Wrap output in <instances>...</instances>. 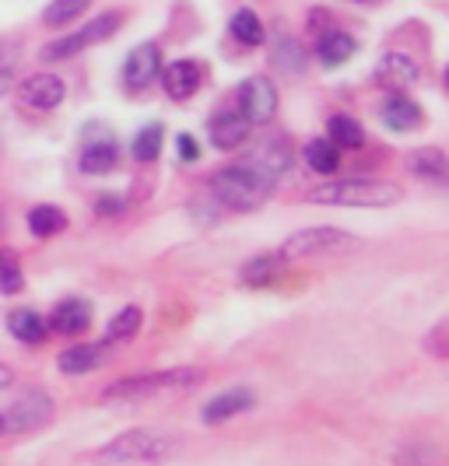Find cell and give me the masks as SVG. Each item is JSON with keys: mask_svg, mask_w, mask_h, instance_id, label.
I'll return each mask as SVG.
<instances>
[{"mask_svg": "<svg viewBox=\"0 0 449 466\" xmlns=\"http://www.w3.org/2000/svg\"><path fill=\"white\" fill-rule=\"evenodd\" d=\"M229 32H232V39H236L239 46H260L263 39H267V32H263V22L260 15H253L250 7H242L232 15V22H229Z\"/></svg>", "mask_w": 449, "mask_h": 466, "instance_id": "obj_25", "label": "cell"}, {"mask_svg": "<svg viewBox=\"0 0 449 466\" xmlns=\"http://www.w3.org/2000/svg\"><path fill=\"white\" fill-rule=\"evenodd\" d=\"M327 134H331V140L337 147H352L355 151V147L365 144V130L352 116H331L327 119Z\"/></svg>", "mask_w": 449, "mask_h": 466, "instance_id": "obj_28", "label": "cell"}, {"mask_svg": "<svg viewBox=\"0 0 449 466\" xmlns=\"http://www.w3.org/2000/svg\"><path fill=\"white\" fill-rule=\"evenodd\" d=\"M11 382H15V375H11V369H7V365H0V390H7Z\"/></svg>", "mask_w": 449, "mask_h": 466, "instance_id": "obj_34", "label": "cell"}, {"mask_svg": "<svg viewBox=\"0 0 449 466\" xmlns=\"http://www.w3.org/2000/svg\"><path fill=\"white\" fill-rule=\"evenodd\" d=\"M141 323H144V309L141 305H123L117 316L109 319V327H106V344H123V340H130V337H138L141 333Z\"/></svg>", "mask_w": 449, "mask_h": 466, "instance_id": "obj_23", "label": "cell"}, {"mask_svg": "<svg viewBox=\"0 0 449 466\" xmlns=\"http://www.w3.org/2000/svg\"><path fill=\"white\" fill-rule=\"evenodd\" d=\"M0 257H4V253H0Z\"/></svg>", "mask_w": 449, "mask_h": 466, "instance_id": "obj_40", "label": "cell"}, {"mask_svg": "<svg viewBox=\"0 0 449 466\" xmlns=\"http://www.w3.org/2000/svg\"><path fill=\"white\" fill-rule=\"evenodd\" d=\"M53 414V400L46 393H39V390H32L28 397H22L7 414H4V431L7 435H22V431H36V428H43Z\"/></svg>", "mask_w": 449, "mask_h": 466, "instance_id": "obj_8", "label": "cell"}, {"mask_svg": "<svg viewBox=\"0 0 449 466\" xmlns=\"http://www.w3.org/2000/svg\"><path fill=\"white\" fill-rule=\"evenodd\" d=\"M355 53H358L355 35H348L344 28H331V32H323V35L316 39V60H320L327 70L344 67Z\"/></svg>", "mask_w": 449, "mask_h": 466, "instance_id": "obj_13", "label": "cell"}, {"mask_svg": "<svg viewBox=\"0 0 449 466\" xmlns=\"http://www.w3.org/2000/svg\"><path fill=\"white\" fill-rule=\"evenodd\" d=\"M358 4H383V0H358Z\"/></svg>", "mask_w": 449, "mask_h": 466, "instance_id": "obj_37", "label": "cell"}, {"mask_svg": "<svg viewBox=\"0 0 449 466\" xmlns=\"http://www.w3.org/2000/svg\"><path fill=\"white\" fill-rule=\"evenodd\" d=\"M274 64H278L281 70L299 74V70H302V64H306V49L299 46L295 39H284V43H278V49H274Z\"/></svg>", "mask_w": 449, "mask_h": 466, "instance_id": "obj_30", "label": "cell"}, {"mask_svg": "<svg viewBox=\"0 0 449 466\" xmlns=\"http://www.w3.org/2000/svg\"><path fill=\"white\" fill-rule=\"evenodd\" d=\"M358 246V238L344 228H302V232L288 235L278 253L284 259H306V257H333V253H352Z\"/></svg>", "mask_w": 449, "mask_h": 466, "instance_id": "obj_5", "label": "cell"}, {"mask_svg": "<svg viewBox=\"0 0 449 466\" xmlns=\"http://www.w3.org/2000/svg\"><path fill=\"white\" fill-rule=\"evenodd\" d=\"M67 228V214L53 204H39V208L28 210V232L36 238H53L56 232Z\"/></svg>", "mask_w": 449, "mask_h": 466, "instance_id": "obj_24", "label": "cell"}, {"mask_svg": "<svg viewBox=\"0 0 449 466\" xmlns=\"http://www.w3.org/2000/svg\"><path fill=\"white\" fill-rule=\"evenodd\" d=\"M0 435H7V431H4V414H0Z\"/></svg>", "mask_w": 449, "mask_h": 466, "instance_id": "obj_38", "label": "cell"}, {"mask_svg": "<svg viewBox=\"0 0 449 466\" xmlns=\"http://www.w3.org/2000/svg\"><path fill=\"white\" fill-rule=\"evenodd\" d=\"M117 162H119V144L109 137V134L88 140V144L81 147V158H77L81 172H88V176H106V172L117 168Z\"/></svg>", "mask_w": 449, "mask_h": 466, "instance_id": "obj_14", "label": "cell"}, {"mask_svg": "<svg viewBox=\"0 0 449 466\" xmlns=\"http://www.w3.org/2000/svg\"><path fill=\"white\" fill-rule=\"evenodd\" d=\"M236 102H239V116L246 119L250 127H263V123H270L274 113H278V88L270 85V77H246L242 85H239L236 92Z\"/></svg>", "mask_w": 449, "mask_h": 466, "instance_id": "obj_7", "label": "cell"}, {"mask_svg": "<svg viewBox=\"0 0 449 466\" xmlns=\"http://www.w3.org/2000/svg\"><path fill=\"white\" fill-rule=\"evenodd\" d=\"M383 123L397 134H407V130H418L422 127V106H414L407 95L393 92L383 106Z\"/></svg>", "mask_w": 449, "mask_h": 466, "instance_id": "obj_19", "label": "cell"}, {"mask_svg": "<svg viewBox=\"0 0 449 466\" xmlns=\"http://www.w3.org/2000/svg\"><path fill=\"white\" fill-rule=\"evenodd\" d=\"M407 168H411L418 179H428V183H446V176H449V162L439 147L411 151V155H407Z\"/></svg>", "mask_w": 449, "mask_h": 466, "instance_id": "obj_21", "label": "cell"}, {"mask_svg": "<svg viewBox=\"0 0 449 466\" xmlns=\"http://www.w3.org/2000/svg\"><path fill=\"white\" fill-rule=\"evenodd\" d=\"M253 407H257V393H253V390H246V386L225 390V393H218L214 400H208V407H204V424L232 420V418H239V414H246V410H253Z\"/></svg>", "mask_w": 449, "mask_h": 466, "instance_id": "obj_12", "label": "cell"}, {"mask_svg": "<svg viewBox=\"0 0 449 466\" xmlns=\"http://www.w3.org/2000/svg\"><path fill=\"white\" fill-rule=\"evenodd\" d=\"M0 291H4V295L22 291V267L7 257V253L0 257Z\"/></svg>", "mask_w": 449, "mask_h": 466, "instance_id": "obj_31", "label": "cell"}, {"mask_svg": "<svg viewBox=\"0 0 449 466\" xmlns=\"http://www.w3.org/2000/svg\"><path fill=\"white\" fill-rule=\"evenodd\" d=\"M176 147H179V158H183V162H197V158H200V147H197V140L189 137V134H179V137H176Z\"/></svg>", "mask_w": 449, "mask_h": 466, "instance_id": "obj_33", "label": "cell"}, {"mask_svg": "<svg viewBox=\"0 0 449 466\" xmlns=\"http://www.w3.org/2000/svg\"><path fill=\"white\" fill-rule=\"evenodd\" d=\"M418 74H422V67H418L414 56H407V53H383L376 64V81L386 92H403V88H411V85L418 81Z\"/></svg>", "mask_w": 449, "mask_h": 466, "instance_id": "obj_9", "label": "cell"}, {"mask_svg": "<svg viewBox=\"0 0 449 466\" xmlns=\"http://www.w3.org/2000/svg\"><path fill=\"white\" fill-rule=\"evenodd\" d=\"M306 162L312 172H323V176H333L341 168V147L333 144L331 137H316L306 144Z\"/></svg>", "mask_w": 449, "mask_h": 466, "instance_id": "obj_26", "label": "cell"}, {"mask_svg": "<svg viewBox=\"0 0 449 466\" xmlns=\"http://www.w3.org/2000/svg\"><path fill=\"white\" fill-rule=\"evenodd\" d=\"M7 85H11V67L4 64V67H0V95L7 92Z\"/></svg>", "mask_w": 449, "mask_h": 466, "instance_id": "obj_35", "label": "cell"}, {"mask_svg": "<svg viewBox=\"0 0 449 466\" xmlns=\"http://www.w3.org/2000/svg\"><path fill=\"white\" fill-rule=\"evenodd\" d=\"M401 466H407V463H401ZM418 466H432V463H418Z\"/></svg>", "mask_w": 449, "mask_h": 466, "instance_id": "obj_39", "label": "cell"}, {"mask_svg": "<svg viewBox=\"0 0 449 466\" xmlns=\"http://www.w3.org/2000/svg\"><path fill=\"white\" fill-rule=\"evenodd\" d=\"M443 329H446V327H435V333H432V344H439V340H443ZM432 350H435V358H443V354H446L443 348H432Z\"/></svg>", "mask_w": 449, "mask_h": 466, "instance_id": "obj_36", "label": "cell"}, {"mask_svg": "<svg viewBox=\"0 0 449 466\" xmlns=\"http://www.w3.org/2000/svg\"><path fill=\"white\" fill-rule=\"evenodd\" d=\"M123 208H127V200H123L119 193H102V197H98V204H95V210H98L102 218H109V214H123Z\"/></svg>", "mask_w": 449, "mask_h": 466, "instance_id": "obj_32", "label": "cell"}, {"mask_svg": "<svg viewBox=\"0 0 449 466\" xmlns=\"http://www.w3.org/2000/svg\"><path fill=\"white\" fill-rule=\"evenodd\" d=\"M162 81H166L168 98L187 102V98H193L197 88H200V67H197L193 60H176V64H168V70L162 74Z\"/></svg>", "mask_w": 449, "mask_h": 466, "instance_id": "obj_16", "label": "cell"}, {"mask_svg": "<svg viewBox=\"0 0 449 466\" xmlns=\"http://www.w3.org/2000/svg\"><path fill=\"white\" fill-rule=\"evenodd\" d=\"M7 329H11V337H18L22 344H43L46 340V319L39 316V312H32V309H15L11 316H7Z\"/></svg>", "mask_w": 449, "mask_h": 466, "instance_id": "obj_22", "label": "cell"}, {"mask_svg": "<svg viewBox=\"0 0 449 466\" xmlns=\"http://www.w3.org/2000/svg\"><path fill=\"white\" fill-rule=\"evenodd\" d=\"M176 452V439L166 431H151V428H134L123 431L113 442H106L95 452L98 466H151L162 463Z\"/></svg>", "mask_w": 449, "mask_h": 466, "instance_id": "obj_3", "label": "cell"}, {"mask_svg": "<svg viewBox=\"0 0 449 466\" xmlns=\"http://www.w3.org/2000/svg\"><path fill=\"white\" fill-rule=\"evenodd\" d=\"M158 67H162L158 43H141V46L130 49V56L123 60V85L127 88H144L148 81H155Z\"/></svg>", "mask_w": 449, "mask_h": 466, "instance_id": "obj_10", "label": "cell"}, {"mask_svg": "<svg viewBox=\"0 0 449 466\" xmlns=\"http://www.w3.org/2000/svg\"><path fill=\"white\" fill-rule=\"evenodd\" d=\"M49 327L56 333H67V337H77L92 327V305L81 302V299H64V302L53 309L49 316Z\"/></svg>", "mask_w": 449, "mask_h": 466, "instance_id": "obj_15", "label": "cell"}, {"mask_svg": "<svg viewBox=\"0 0 449 466\" xmlns=\"http://www.w3.org/2000/svg\"><path fill=\"white\" fill-rule=\"evenodd\" d=\"M67 95V85L56 77V74H32L22 85V102L28 109H39V113H49L64 102Z\"/></svg>", "mask_w": 449, "mask_h": 466, "instance_id": "obj_11", "label": "cell"}, {"mask_svg": "<svg viewBox=\"0 0 449 466\" xmlns=\"http://www.w3.org/2000/svg\"><path fill=\"white\" fill-rule=\"evenodd\" d=\"M288 270V259L284 253H260L242 267V284L246 288H267L274 280H281V274Z\"/></svg>", "mask_w": 449, "mask_h": 466, "instance_id": "obj_18", "label": "cell"}, {"mask_svg": "<svg viewBox=\"0 0 449 466\" xmlns=\"http://www.w3.org/2000/svg\"><path fill=\"white\" fill-rule=\"evenodd\" d=\"M162 140H166V130H162V123H148L144 130H138V137L130 144V155L138 158V162H155L158 155H162Z\"/></svg>", "mask_w": 449, "mask_h": 466, "instance_id": "obj_27", "label": "cell"}, {"mask_svg": "<svg viewBox=\"0 0 449 466\" xmlns=\"http://www.w3.org/2000/svg\"><path fill=\"white\" fill-rule=\"evenodd\" d=\"M278 183H281V176H278L270 165H263L257 155H250V158H242V162L214 172L211 193L221 208L253 210V208H260L263 200L274 193Z\"/></svg>", "mask_w": 449, "mask_h": 466, "instance_id": "obj_1", "label": "cell"}, {"mask_svg": "<svg viewBox=\"0 0 449 466\" xmlns=\"http://www.w3.org/2000/svg\"><path fill=\"white\" fill-rule=\"evenodd\" d=\"M117 28H119V15H98V18H92L85 28H77L71 35H60V39L46 43V46L39 49V60H71V56L85 53L88 46L106 43Z\"/></svg>", "mask_w": 449, "mask_h": 466, "instance_id": "obj_6", "label": "cell"}, {"mask_svg": "<svg viewBox=\"0 0 449 466\" xmlns=\"http://www.w3.org/2000/svg\"><path fill=\"white\" fill-rule=\"evenodd\" d=\"M204 382V372L193 365H176V369H162V372H144V375H123L117 382H109L102 390V400H144L158 397V393H183Z\"/></svg>", "mask_w": 449, "mask_h": 466, "instance_id": "obj_4", "label": "cell"}, {"mask_svg": "<svg viewBox=\"0 0 449 466\" xmlns=\"http://www.w3.org/2000/svg\"><path fill=\"white\" fill-rule=\"evenodd\" d=\"M88 4H92V0H53L46 11H43V22H46L49 28H64V25L77 22V18L88 11Z\"/></svg>", "mask_w": 449, "mask_h": 466, "instance_id": "obj_29", "label": "cell"}, {"mask_svg": "<svg viewBox=\"0 0 449 466\" xmlns=\"http://www.w3.org/2000/svg\"><path fill=\"white\" fill-rule=\"evenodd\" d=\"M403 189L390 179H333L309 189V204L320 208H393Z\"/></svg>", "mask_w": 449, "mask_h": 466, "instance_id": "obj_2", "label": "cell"}, {"mask_svg": "<svg viewBox=\"0 0 449 466\" xmlns=\"http://www.w3.org/2000/svg\"><path fill=\"white\" fill-rule=\"evenodd\" d=\"M250 123L239 116V113H218L211 119V140L218 151H232L239 144H246L250 140Z\"/></svg>", "mask_w": 449, "mask_h": 466, "instance_id": "obj_20", "label": "cell"}, {"mask_svg": "<svg viewBox=\"0 0 449 466\" xmlns=\"http://www.w3.org/2000/svg\"><path fill=\"white\" fill-rule=\"evenodd\" d=\"M106 348L109 344H74L60 354V372L64 375H85V372H95V369H102L106 365Z\"/></svg>", "mask_w": 449, "mask_h": 466, "instance_id": "obj_17", "label": "cell"}]
</instances>
